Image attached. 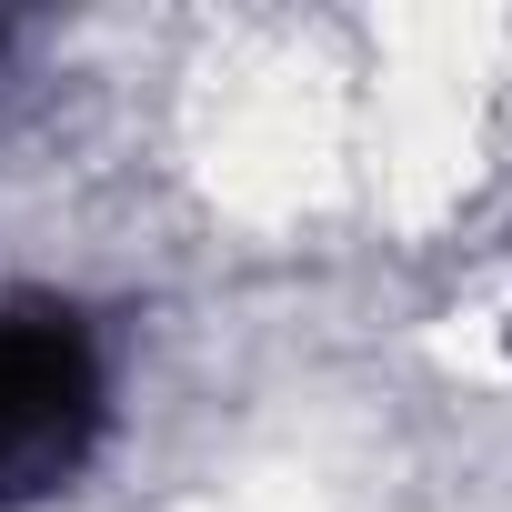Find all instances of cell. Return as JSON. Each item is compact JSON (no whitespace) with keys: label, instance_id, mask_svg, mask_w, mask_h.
<instances>
[{"label":"cell","instance_id":"6da1fadb","mask_svg":"<svg viewBox=\"0 0 512 512\" xmlns=\"http://www.w3.org/2000/svg\"><path fill=\"white\" fill-rule=\"evenodd\" d=\"M101 442V352L71 312H0V502L61 492Z\"/></svg>","mask_w":512,"mask_h":512}]
</instances>
